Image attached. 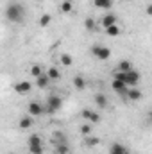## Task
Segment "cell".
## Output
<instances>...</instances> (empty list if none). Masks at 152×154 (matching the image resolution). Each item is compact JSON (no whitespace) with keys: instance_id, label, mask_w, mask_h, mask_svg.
<instances>
[{"instance_id":"obj_1","label":"cell","mask_w":152,"mask_h":154,"mask_svg":"<svg viewBox=\"0 0 152 154\" xmlns=\"http://www.w3.org/2000/svg\"><path fill=\"white\" fill-rule=\"evenodd\" d=\"M23 14H25L23 7L20 4H16V2H13V4H9L5 7V18L9 22H13V23H20L22 18H23Z\"/></svg>"},{"instance_id":"obj_2","label":"cell","mask_w":152,"mask_h":154,"mask_svg":"<svg viewBox=\"0 0 152 154\" xmlns=\"http://www.w3.org/2000/svg\"><path fill=\"white\" fill-rule=\"evenodd\" d=\"M61 108H63V99H61L59 95H56V93L48 95V99H47V108H45V111H47V113H56V111H59Z\"/></svg>"},{"instance_id":"obj_3","label":"cell","mask_w":152,"mask_h":154,"mask_svg":"<svg viewBox=\"0 0 152 154\" xmlns=\"http://www.w3.org/2000/svg\"><path fill=\"white\" fill-rule=\"evenodd\" d=\"M91 54H93L97 59H100V61H106V59L111 57V50H109L108 47H104V45H93V47H91Z\"/></svg>"},{"instance_id":"obj_4","label":"cell","mask_w":152,"mask_h":154,"mask_svg":"<svg viewBox=\"0 0 152 154\" xmlns=\"http://www.w3.org/2000/svg\"><path fill=\"white\" fill-rule=\"evenodd\" d=\"M27 143H29L31 154H43V143H41V138H39L38 134H31Z\"/></svg>"},{"instance_id":"obj_5","label":"cell","mask_w":152,"mask_h":154,"mask_svg":"<svg viewBox=\"0 0 152 154\" xmlns=\"http://www.w3.org/2000/svg\"><path fill=\"white\" fill-rule=\"evenodd\" d=\"M31 90H32V84L29 81H20L14 84V91L18 95H27V93H31Z\"/></svg>"},{"instance_id":"obj_6","label":"cell","mask_w":152,"mask_h":154,"mask_svg":"<svg viewBox=\"0 0 152 154\" xmlns=\"http://www.w3.org/2000/svg\"><path fill=\"white\" fill-rule=\"evenodd\" d=\"M45 113V108L39 104V102H31L29 104V115L31 116H39Z\"/></svg>"},{"instance_id":"obj_7","label":"cell","mask_w":152,"mask_h":154,"mask_svg":"<svg viewBox=\"0 0 152 154\" xmlns=\"http://www.w3.org/2000/svg\"><path fill=\"white\" fill-rule=\"evenodd\" d=\"M111 86H113L114 91H116V93H120V95H125V91L129 90V86H127L125 82H122V81H116V79H113Z\"/></svg>"},{"instance_id":"obj_8","label":"cell","mask_w":152,"mask_h":154,"mask_svg":"<svg viewBox=\"0 0 152 154\" xmlns=\"http://www.w3.org/2000/svg\"><path fill=\"white\" fill-rule=\"evenodd\" d=\"M125 97H127L129 100H140V99H141V91H140L138 88H129V90L125 91Z\"/></svg>"},{"instance_id":"obj_9","label":"cell","mask_w":152,"mask_h":154,"mask_svg":"<svg viewBox=\"0 0 152 154\" xmlns=\"http://www.w3.org/2000/svg\"><path fill=\"white\" fill-rule=\"evenodd\" d=\"M36 84H38V88L45 90V88H48V84H50V79L47 77V74H41L39 77H36Z\"/></svg>"},{"instance_id":"obj_10","label":"cell","mask_w":152,"mask_h":154,"mask_svg":"<svg viewBox=\"0 0 152 154\" xmlns=\"http://www.w3.org/2000/svg\"><path fill=\"white\" fill-rule=\"evenodd\" d=\"M109 154H129V151H127V147H123L122 143H113Z\"/></svg>"},{"instance_id":"obj_11","label":"cell","mask_w":152,"mask_h":154,"mask_svg":"<svg viewBox=\"0 0 152 154\" xmlns=\"http://www.w3.org/2000/svg\"><path fill=\"white\" fill-rule=\"evenodd\" d=\"M95 104L99 108H108V99L104 93H95Z\"/></svg>"},{"instance_id":"obj_12","label":"cell","mask_w":152,"mask_h":154,"mask_svg":"<svg viewBox=\"0 0 152 154\" xmlns=\"http://www.w3.org/2000/svg\"><path fill=\"white\" fill-rule=\"evenodd\" d=\"M116 20H118V18H116L114 14H104V16H102V25H104V27L116 25Z\"/></svg>"},{"instance_id":"obj_13","label":"cell","mask_w":152,"mask_h":154,"mask_svg":"<svg viewBox=\"0 0 152 154\" xmlns=\"http://www.w3.org/2000/svg\"><path fill=\"white\" fill-rule=\"evenodd\" d=\"M32 116L29 115V116H22L20 118V122H18V125H20V129H29L31 125H32Z\"/></svg>"},{"instance_id":"obj_14","label":"cell","mask_w":152,"mask_h":154,"mask_svg":"<svg viewBox=\"0 0 152 154\" xmlns=\"http://www.w3.org/2000/svg\"><path fill=\"white\" fill-rule=\"evenodd\" d=\"M93 5L99 9H109L113 5V0H93Z\"/></svg>"},{"instance_id":"obj_15","label":"cell","mask_w":152,"mask_h":154,"mask_svg":"<svg viewBox=\"0 0 152 154\" xmlns=\"http://www.w3.org/2000/svg\"><path fill=\"white\" fill-rule=\"evenodd\" d=\"M74 86H75V90L82 91V90L86 88V81H84V77H81V75L74 77Z\"/></svg>"},{"instance_id":"obj_16","label":"cell","mask_w":152,"mask_h":154,"mask_svg":"<svg viewBox=\"0 0 152 154\" xmlns=\"http://www.w3.org/2000/svg\"><path fill=\"white\" fill-rule=\"evenodd\" d=\"M47 77H48L50 81H57V79L61 77V72H59L56 66H50V68H48V72H47Z\"/></svg>"},{"instance_id":"obj_17","label":"cell","mask_w":152,"mask_h":154,"mask_svg":"<svg viewBox=\"0 0 152 154\" xmlns=\"http://www.w3.org/2000/svg\"><path fill=\"white\" fill-rule=\"evenodd\" d=\"M72 9H74L72 0H63L61 2V13H72Z\"/></svg>"},{"instance_id":"obj_18","label":"cell","mask_w":152,"mask_h":154,"mask_svg":"<svg viewBox=\"0 0 152 154\" xmlns=\"http://www.w3.org/2000/svg\"><path fill=\"white\" fill-rule=\"evenodd\" d=\"M131 70V61H120L118 63V72H129Z\"/></svg>"},{"instance_id":"obj_19","label":"cell","mask_w":152,"mask_h":154,"mask_svg":"<svg viewBox=\"0 0 152 154\" xmlns=\"http://www.w3.org/2000/svg\"><path fill=\"white\" fill-rule=\"evenodd\" d=\"M99 143H100V140H99L97 136H90V134L86 136V145H88V147H95V145H99Z\"/></svg>"},{"instance_id":"obj_20","label":"cell","mask_w":152,"mask_h":154,"mask_svg":"<svg viewBox=\"0 0 152 154\" xmlns=\"http://www.w3.org/2000/svg\"><path fill=\"white\" fill-rule=\"evenodd\" d=\"M56 151H57V154H68V143H66V142L57 143V145H56Z\"/></svg>"},{"instance_id":"obj_21","label":"cell","mask_w":152,"mask_h":154,"mask_svg":"<svg viewBox=\"0 0 152 154\" xmlns=\"http://www.w3.org/2000/svg\"><path fill=\"white\" fill-rule=\"evenodd\" d=\"M106 32H108V34H109V36H118V34H120V27H118V25H109V27H106Z\"/></svg>"},{"instance_id":"obj_22","label":"cell","mask_w":152,"mask_h":154,"mask_svg":"<svg viewBox=\"0 0 152 154\" xmlns=\"http://www.w3.org/2000/svg\"><path fill=\"white\" fill-rule=\"evenodd\" d=\"M50 22H52V16H50L48 13H45V14H43V16L39 18V25H41V27H47V25H48Z\"/></svg>"},{"instance_id":"obj_23","label":"cell","mask_w":152,"mask_h":154,"mask_svg":"<svg viewBox=\"0 0 152 154\" xmlns=\"http://www.w3.org/2000/svg\"><path fill=\"white\" fill-rule=\"evenodd\" d=\"M84 27H86L88 31H95V29H97V25H95V20L88 16V18L84 20Z\"/></svg>"},{"instance_id":"obj_24","label":"cell","mask_w":152,"mask_h":154,"mask_svg":"<svg viewBox=\"0 0 152 154\" xmlns=\"http://www.w3.org/2000/svg\"><path fill=\"white\" fill-rule=\"evenodd\" d=\"M41 74H43V68H41L39 65H32V66H31V75L32 77H39Z\"/></svg>"},{"instance_id":"obj_25","label":"cell","mask_w":152,"mask_h":154,"mask_svg":"<svg viewBox=\"0 0 152 154\" xmlns=\"http://www.w3.org/2000/svg\"><path fill=\"white\" fill-rule=\"evenodd\" d=\"M61 63H63L65 66H70V65L74 63V57H72L70 54H63V56H61Z\"/></svg>"},{"instance_id":"obj_26","label":"cell","mask_w":152,"mask_h":154,"mask_svg":"<svg viewBox=\"0 0 152 154\" xmlns=\"http://www.w3.org/2000/svg\"><path fill=\"white\" fill-rule=\"evenodd\" d=\"M88 120H90L91 124H97V122H100V115H99V113H95V111H91L90 116H88Z\"/></svg>"},{"instance_id":"obj_27","label":"cell","mask_w":152,"mask_h":154,"mask_svg":"<svg viewBox=\"0 0 152 154\" xmlns=\"http://www.w3.org/2000/svg\"><path fill=\"white\" fill-rule=\"evenodd\" d=\"M81 133H82L84 136H88V134L91 133V125H88V124H84V125H81Z\"/></svg>"},{"instance_id":"obj_28","label":"cell","mask_w":152,"mask_h":154,"mask_svg":"<svg viewBox=\"0 0 152 154\" xmlns=\"http://www.w3.org/2000/svg\"><path fill=\"white\" fill-rule=\"evenodd\" d=\"M90 113H91V109H82V113H81V116H82L84 120H88V116H90Z\"/></svg>"}]
</instances>
